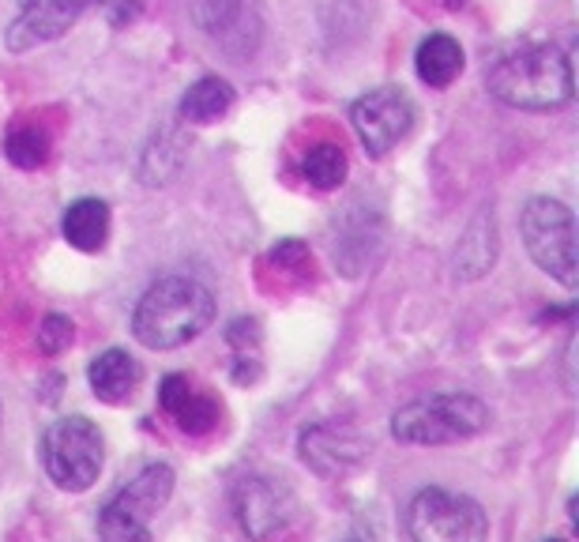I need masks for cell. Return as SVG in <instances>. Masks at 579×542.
Listing matches in <instances>:
<instances>
[{
	"label": "cell",
	"instance_id": "cb8c5ba5",
	"mask_svg": "<svg viewBox=\"0 0 579 542\" xmlns=\"http://www.w3.org/2000/svg\"><path fill=\"white\" fill-rule=\"evenodd\" d=\"M135 15H140V4H135V0H109V23H114V27H125Z\"/></svg>",
	"mask_w": 579,
	"mask_h": 542
},
{
	"label": "cell",
	"instance_id": "44dd1931",
	"mask_svg": "<svg viewBox=\"0 0 579 542\" xmlns=\"http://www.w3.org/2000/svg\"><path fill=\"white\" fill-rule=\"evenodd\" d=\"M302 174H305V181H312L317 189H339V185H343V177H346L343 143H331V140L312 143V148L305 151V158H302Z\"/></svg>",
	"mask_w": 579,
	"mask_h": 542
},
{
	"label": "cell",
	"instance_id": "7a4b0ae2",
	"mask_svg": "<svg viewBox=\"0 0 579 542\" xmlns=\"http://www.w3.org/2000/svg\"><path fill=\"white\" fill-rule=\"evenodd\" d=\"M215 320V294L189 275H166L143 291L132 313V335L147 351H174Z\"/></svg>",
	"mask_w": 579,
	"mask_h": 542
},
{
	"label": "cell",
	"instance_id": "52a82bcc",
	"mask_svg": "<svg viewBox=\"0 0 579 542\" xmlns=\"http://www.w3.org/2000/svg\"><path fill=\"white\" fill-rule=\"evenodd\" d=\"M406 535L411 542H485L489 516L474 497L425 486L406 505Z\"/></svg>",
	"mask_w": 579,
	"mask_h": 542
},
{
	"label": "cell",
	"instance_id": "d4e9b609",
	"mask_svg": "<svg viewBox=\"0 0 579 542\" xmlns=\"http://www.w3.org/2000/svg\"><path fill=\"white\" fill-rule=\"evenodd\" d=\"M445 4H448V8H459V4H463V0H445Z\"/></svg>",
	"mask_w": 579,
	"mask_h": 542
},
{
	"label": "cell",
	"instance_id": "8fae6325",
	"mask_svg": "<svg viewBox=\"0 0 579 542\" xmlns=\"http://www.w3.org/2000/svg\"><path fill=\"white\" fill-rule=\"evenodd\" d=\"M351 125L362 140V148L373 158H385L406 132L414 129V102L399 87H377L369 95L354 98Z\"/></svg>",
	"mask_w": 579,
	"mask_h": 542
},
{
	"label": "cell",
	"instance_id": "5b68a950",
	"mask_svg": "<svg viewBox=\"0 0 579 542\" xmlns=\"http://www.w3.org/2000/svg\"><path fill=\"white\" fill-rule=\"evenodd\" d=\"M106 463V440L98 426L83 414H68L46 426L42 434V468L68 494H83L98 482Z\"/></svg>",
	"mask_w": 579,
	"mask_h": 542
},
{
	"label": "cell",
	"instance_id": "277c9868",
	"mask_svg": "<svg viewBox=\"0 0 579 542\" xmlns=\"http://www.w3.org/2000/svg\"><path fill=\"white\" fill-rule=\"evenodd\" d=\"M174 468L147 463L98 512V542H151V520L174 497Z\"/></svg>",
	"mask_w": 579,
	"mask_h": 542
},
{
	"label": "cell",
	"instance_id": "ba28073f",
	"mask_svg": "<svg viewBox=\"0 0 579 542\" xmlns=\"http://www.w3.org/2000/svg\"><path fill=\"white\" fill-rule=\"evenodd\" d=\"M229 505H234L237 528L252 542H271L275 535L294 523L297 516V494L290 482L275 474H245L229 490Z\"/></svg>",
	"mask_w": 579,
	"mask_h": 542
},
{
	"label": "cell",
	"instance_id": "ffe728a7",
	"mask_svg": "<svg viewBox=\"0 0 579 542\" xmlns=\"http://www.w3.org/2000/svg\"><path fill=\"white\" fill-rule=\"evenodd\" d=\"M260 320L237 317L226 328V343L234 346V380L237 385H252L260 380Z\"/></svg>",
	"mask_w": 579,
	"mask_h": 542
},
{
	"label": "cell",
	"instance_id": "5bb4252c",
	"mask_svg": "<svg viewBox=\"0 0 579 542\" xmlns=\"http://www.w3.org/2000/svg\"><path fill=\"white\" fill-rule=\"evenodd\" d=\"M380 245H385V219L377 211L369 215L362 208H346L335 234V264L343 268V275H362L373 264Z\"/></svg>",
	"mask_w": 579,
	"mask_h": 542
},
{
	"label": "cell",
	"instance_id": "8992f818",
	"mask_svg": "<svg viewBox=\"0 0 579 542\" xmlns=\"http://www.w3.org/2000/svg\"><path fill=\"white\" fill-rule=\"evenodd\" d=\"M519 234H523V245L534 264L572 291L579 283V260H576V215L568 211V203L531 197L523 203V211H519Z\"/></svg>",
	"mask_w": 579,
	"mask_h": 542
},
{
	"label": "cell",
	"instance_id": "7402d4cb",
	"mask_svg": "<svg viewBox=\"0 0 579 542\" xmlns=\"http://www.w3.org/2000/svg\"><path fill=\"white\" fill-rule=\"evenodd\" d=\"M4 155H8V163H15L20 169L46 166L49 136L42 132L38 125H15V129L4 136Z\"/></svg>",
	"mask_w": 579,
	"mask_h": 542
},
{
	"label": "cell",
	"instance_id": "4316f807",
	"mask_svg": "<svg viewBox=\"0 0 579 542\" xmlns=\"http://www.w3.org/2000/svg\"><path fill=\"white\" fill-rule=\"evenodd\" d=\"M351 542H357V539H351Z\"/></svg>",
	"mask_w": 579,
	"mask_h": 542
},
{
	"label": "cell",
	"instance_id": "9a60e30c",
	"mask_svg": "<svg viewBox=\"0 0 579 542\" xmlns=\"http://www.w3.org/2000/svg\"><path fill=\"white\" fill-rule=\"evenodd\" d=\"M87 380H91V392H95L102 403H129L143 380V369L129 351L109 346L106 354H98L87 366Z\"/></svg>",
	"mask_w": 579,
	"mask_h": 542
},
{
	"label": "cell",
	"instance_id": "2e32d148",
	"mask_svg": "<svg viewBox=\"0 0 579 542\" xmlns=\"http://www.w3.org/2000/svg\"><path fill=\"white\" fill-rule=\"evenodd\" d=\"M64 241L80 252H98L109 237V208L98 197H83L75 203H68L64 219H61Z\"/></svg>",
	"mask_w": 579,
	"mask_h": 542
},
{
	"label": "cell",
	"instance_id": "9c48e42d",
	"mask_svg": "<svg viewBox=\"0 0 579 542\" xmlns=\"http://www.w3.org/2000/svg\"><path fill=\"white\" fill-rule=\"evenodd\" d=\"M192 23L223 54L249 61L263 42V0H189Z\"/></svg>",
	"mask_w": 579,
	"mask_h": 542
},
{
	"label": "cell",
	"instance_id": "30bf717a",
	"mask_svg": "<svg viewBox=\"0 0 579 542\" xmlns=\"http://www.w3.org/2000/svg\"><path fill=\"white\" fill-rule=\"evenodd\" d=\"M373 452V440L351 422H312L297 434V456L320 479H343L362 468Z\"/></svg>",
	"mask_w": 579,
	"mask_h": 542
},
{
	"label": "cell",
	"instance_id": "e0dca14e",
	"mask_svg": "<svg viewBox=\"0 0 579 542\" xmlns=\"http://www.w3.org/2000/svg\"><path fill=\"white\" fill-rule=\"evenodd\" d=\"M497 260V219L478 215L466 226L463 241L456 249V275L459 279H482Z\"/></svg>",
	"mask_w": 579,
	"mask_h": 542
},
{
	"label": "cell",
	"instance_id": "4fadbf2b",
	"mask_svg": "<svg viewBox=\"0 0 579 542\" xmlns=\"http://www.w3.org/2000/svg\"><path fill=\"white\" fill-rule=\"evenodd\" d=\"M158 403H162V411H166L169 419L192 437L211 434V429L218 426V414H223V406H218L215 396L200 392L185 373H169V377H162Z\"/></svg>",
	"mask_w": 579,
	"mask_h": 542
},
{
	"label": "cell",
	"instance_id": "484cf974",
	"mask_svg": "<svg viewBox=\"0 0 579 542\" xmlns=\"http://www.w3.org/2000/svg\"><path fill=\"white\" fill-rule=\"evenodd\" d=\"M546 542H560V539H546Z\"/></svg>",
	"mask_w": 579,
	"mask_h": 542
},
{
	"label": "cell",
	"instance_id": "ac0fdd59",
	"mask_svg": "<svg viewBox=\"0 0 579 542\" xmlns=\"http://www.w3.org/2000/svg\"><path fill=\"white\" fill-rule=\"evenodd\" d=\"M463 72V49L451 34H429L418 46V75L429 87H448Z\"/></svg>",
	"mask_w": 579,
	"mask_h": 542
},
{
	"label": "cell",
	"instance_id": "d6986e66",
	"mask_svg": "<svg viewBox=\"0 0 579 542\" xmlns=\"http://www.w3.org/2000/svg\"><path fill=\"white\" fill-rule=\"evenodd\" d=\"M229 106H234V87H229L226 80H218V75H203V80H196L192 87L185 91L181 117L192 125H211V121H218Z\"/></svg>",
	"mask_w": 579,
	"mask_h": 542
},
{
	"label": "cell",
	"instance_id": "3957f363",
	"mask_svg": "<svg viewBox=\"0 0 579 542\" xmlns=\"http://www.w3.org/2000/svg\"><path fill=\"white\" fill-rule=\"evenodd\" d=\"M489 426V406L466 392H437L403 403L391 414V437L399 445H456Z\"/></svg>",
	"mask_w": 579,
	"mask_h": 542
},
{
	"label": "cell",
	"instance_id": "603a6c76",
	"mask_svg": "<svg viewBox=\"0 0 579 542\" xmlns=\"http://www.w3.org/2000/svg\"><path fill=\"white\" fill-rule=\"evenodd\" d=\"M72 335H75L72 320H68L64 313H49V317L38 325V351L42 354H61V351H68Z\"/></svg>",
	"mask_w": 579,
	"mask_h": 542
},
{
	"label": "cell",
	"instance_id": "6da1fadb",
	"mask_svg": "<svg viewBox=\"0 0 579 542\" xmlns=\"http://www.w3.org/2000/svg\"><path fill=\"white\" fill-rule=\"evenodd\" d=\"M489 95L516 109H560L576 95L572 61L553 42H523L493 61L485 72Z\"/></svg>",
	"mask_w": 579,
	"mask_h": 542
},
{
	"label": "cell",
	"instance_id": "7c38bea8",
	"mask_svg": "<svg viewBox=\"0 0 579 542\" xmlns=\"http://www.w3.org/2000/svg\"><path fill=\"white\" fill-rule=\"evenodd\" d=\"M95 4H102V0H23L15 20L4 31V46L12 54L46 46V42L61 38L64 31H72Z\"/></svg>",
	"mask_w": 579,
	"mask_h": 542
}]
</instances>
